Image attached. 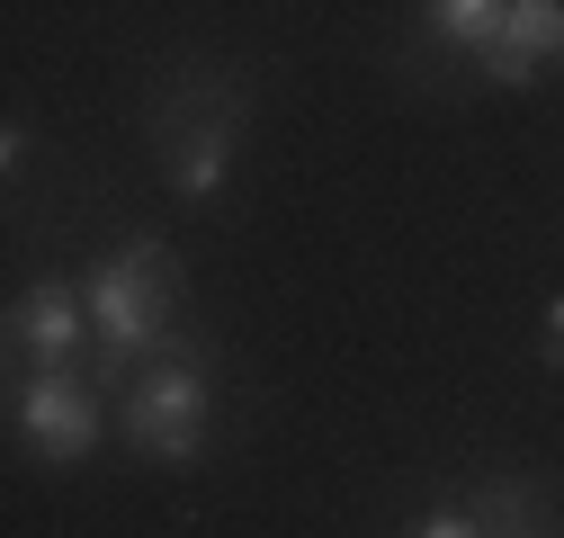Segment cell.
Returning <instances> with one entry per match:
<instances>
[{"mask_svg":"<svg viewBox=\"0 0 564 538\" xmlns=\"http://www.w3.org/2000/svg\"><path fill=\"white\" fill-rule=\"evenodd\" d=\"M82 297H90V351H99V368L117 377V368H162L180 342V260H171V243L162 234H126L90 279H82Z\"/></svg>","mask_w":564,"mask_h":538,"instance_id":"obj_1","label":"cell"},{"mask_svg":"<svg viewBox=\"0 0 564 538\" xmlns=\"http://www.w3.org/2000/svg\"><path fill=\"white\" fill-rule=\"evenodd\" d=\"M126 440L144 449L153 466L206 458V359L197 351H171L162 368H144L126 386Z\"/></svg>","mask_w":564,"mask_h":538,"instance_id":"obj_2","label":"cell"},{"mask_svg":"<svg viewBox=\"0 0 564 538\" xmlns=\"http://www.w3.org/2000/svg\"><path fill=\"white\" fill-rule=\"evenodd\" d=\"M82 342H90V297L82 279H36L10 314V351L28 359V377H90L82 368Z\"/></svg>","mask_w":564,"mask_h":538,"instance_id":"obj_3","label":"cell"},{"mask_svg":"<svg viewBox=\"0 0 564 538\" xmlns=\"http://www.w3.org/2000/svg\"><path fill=\"white\" fill-rule=\"evenodd\" d=\"M10 422H19V440H28L36 458L82 466V458L99 449V395H90L82 377H19V386H10Z\"/></svg>","mask_w":564,"mask_h":538,"instance_id":"obj_4","label":"cell"},{"mask_svg":"<svg viewBox=\"0 0 564 538\" xmlns=\"http://www.w3.org/2000/svg\"><path fill=\"white\" fill-rule=\"evenodd\" d=\"M538 63H564V0H511V19H502V45L484 54V73L520 90Z\"/></svg>","mask_w":564,"mask_h":538,"instance_id":"obj_5","label":"cell"},{"mask_svg":"<svg viewBox=\"0 0 564 538\" xmlns=\"http://www.w3.org/2000/svg\"><path fill=\"white\" fill-rule=\"evenodd\" d=\"M234 126H242V108L171 134V189H180V197H216V189L234 180Z\"/></svg>","mask_w":564,"mask_h":538,"instance_id":"obj_6","label":"cell"},{"mask_svg":"<svg viewBox=\"0 0 564 538\" xmlns=\"http://www.w3.org/2000/svg\"><path fill=\"white\" fill-rule=\"evenodd\" d=\"M502 19H511V0H431L421 10L431 45H457V54H492L502 45Z\"/></svg>","mask_w":564,"mask_h":538,"instance_id":"obj_7","label":"cell"},{"mask_svg":"<svg viewBox=\"0 0 564 538\" xmlns=\"http://www.w3.org/2000/svg\"><path fill=\"white\" fill-rule=\"evenodd\" d=\"M403 538H492V529H484V520H475L466 503H431V512H421V520H412Z\"/></svg>","mask_w":564,"mask_h":538,"instance_id":"obj_8","label":"cell"},{"mask_svg":"<svg viewBox=\"0 0 564 538\" xmlns=\"http://www.w3.org/2000/svg\"><path fill=\"white\" fill-rule=\"evenodd\" d=\"M546 359L564 368V288H555V305H546Z\"/></svg>","mask_w":564,"mask_h":538,"instance_id":"obj_9","label":"cell"}]
</instances>
